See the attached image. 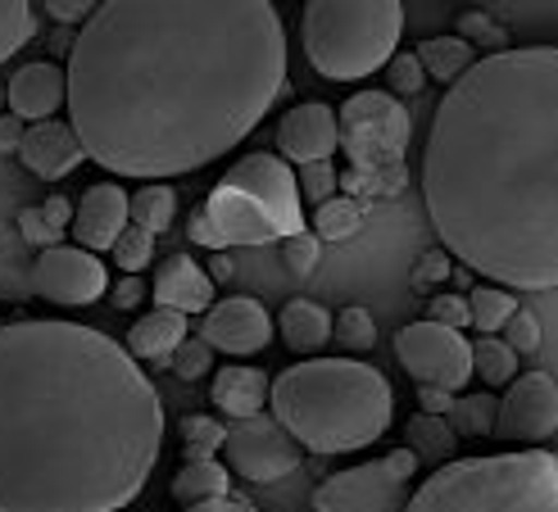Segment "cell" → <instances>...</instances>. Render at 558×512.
Listing matches in <instances>:
<instances>
[{
    "label": "cell",
    "instance_id": "52",
    "mask_svg": "<svg viewBox=\"0 0 558 512\" xmlns=\"http://www.w3.org/2000/svg\"><path fill=\"white\" fill-rule=\"evenodd\" d=\"M182 512H259V508L228 495V499H209V503H195V508H182Z\"/></svg>",
    "mask_w": 558,
    "mask_h": 512
},
{
    "label": "cell",
    "instance_id": "37",
    "mask_svg": "<svg viewBox=\"0 0 558 512\" xmlns=\"http://www.w3.org/2000/svg\"><path fill=\"white\" fill-rule=\"evenodd\" d=\"M295 182H300V200H310L314 209L337 200V191H341V173L331 163H304Z\"/></svg>",
    "mask_w": 558,
    "mask_h": 512
},
{
    "label": "cell",
    "instance_id": "33",
    "mask_svg": "<svg viewBox=\"0 0 558 512\" xmlns=\"http://www.w3.org/2000/svg\"><path fill=\"white\" fill-rule=\"evenodd\" d=\"M468 313H472V327L477 331H499L518 313V300L505 287H477L468 295Z\"/></svg>",
    "mask_w": 558,
    "mask_h": 512
},
{
    "label": "cell",
    "instance_id": "8",
    "mask_svg": "<svg viewBox=\"0 0 558 512\" xmlns=\"http://www.w3.org/2000/svg\"><path fill=\"white\" fill-rule=\"evenodd\" d=\"M191 241L195 245H209L214 254L228 249V245H268V241H282V227L277 218L255 200V195H245L228 182H218L209 205L195 209L191 218Z\"/></svg>",
    "mask_w": 558,
    "mask_h": 512
},
{
    "label": "cell",
    "instance_id": "10",
    "mask_svg": "<svg viewBox=\"0 0 558 512\" xmlns=\"http://www.w3.org/2000/svg\"><path fill=\"white\" fill-rule=\"evenodd\" d=\"M222 453H228V472L255 480V486H268V480H282L300 467L304 449L291 440V431L277 417H241L228 426V444H222Z\"/></svg>",
    "mask_w": 558,
    "mask_h": 512
},
{
    "label": "cell",
    "instance_id": "7",
    "mask_svg": "<svg viewBox=\"0 0 558 512\" xmlns=\"http://www.w3.org/2000/svg\"><path fill=\"white\" fill-rule=\"evenodd\" d=\"M337 127H341V150L350 155V168L404 163L409 136H413L409 109L390 92H354L337 109Z\"/></svg>",
    "mask_w": 558,
    "mask_h": 512
},
{
    "label": "cell",
    "instance_id": "29",
    "mask_svg": "<svg viewBox=\"0 0 558 512\" xmlns=\"http://www.w3.org/2000/svg\"><path fill=\"white\" fill-rule=\"evenodd\" d=\"M472 377H482L486 386H513L518 381V354L495 336L472 340Z\"/></svg>",
    "mask_w": 558,
    "mask_h": 512
},
{
    "label": "cell",
    "instance_id": "14",
    "mask_svg": "<svg viewBox=\"0 0 558 512\" xmlns=\"http://www.w3.org/2000/svg\"><path fill=\"white\" fill-rule=\"evenodd\" d=\"M558 431V381L549 373H522L499 400L495 436L505 444H536Z\"/></svg>",
    "mask_w": 558,
    "mask_h": 512
},
{
    "label": "cell",
    "instance_id": "39",
    "mask_svg": "<svg viewBox=\"0 0 558 512\" xmlns=\"http://www.w3.org/2000/svg\"><path fill=\"white\" fill-rule=\"evenodd\" d=\"M282 264L295 272V277H310L318 264H323V241L314 232H295L282 241Z\"/></svg>",
    "mask_w": 558,
    "mask_h": 512
},
{
    "label": "cell",
    "instance_id": "22",
    "mask_svg": "<svg viewBox=\"0 0 558 512\" xmlns=\"http://www.w3.org/2000/svg\"><path fill=\"white\" fill-rule=\"evenodd\" d=\"M186 313L178 308H150L146 318H136V327L128 331V354L132 358H169L182 340H186Z\"/></svg>",
    "mask_w": 558,
    "mask_h": 512
},
{
    "label": "cell",
    "instance_id": "1",
    "mask_svg": "<svg viewBox=\"0 0 558 512\" xmlns=\"http://www.w3.org/2000/svg\"><path fill=\"white\" fill-rule=\"evenodd\" d=\"M69 127L119 178H182L259 127L287 82L268 0H100L69 46Z\"/></svg>",
    "mask_w": 558,
    "mask_h": 512
},
{
    "label": "cell",
    "instance_id": "19",
    "mask_svg": "<svg viewBox=\"0 0 558 512\" xmlns=\"http://www.w3.org/2000/svg\"><path fill=\"white\" fill-rule=\"evenodd\" d=\"M5 96H10V109H14V119H37V123H50L54 113H60V105L69 100V82H64V73L54 69V64H27V69H19L14 77H10V87H5Z\"/></svg>",
    "mask_w": 558,
    "mask_h": 512
},
{
    "label": "cell",
    "instance_id": "40",
    "mask_svg": "<svg viewBox=\"0 0 558 512\" xmlns=\"http://www.w3.org/2000/svg\"><path fill=\"white\" fill-rule=\"evenodd\" d=\"M505 345L513 350V354H536L541 350V322H536V313H526V308H518L513 318L505 322Z\"/></svg>",
    "mask_w": 558,
    "mask_h": 512
},
{
    "label": "cell",
    "instance_id": "42",
    "mask_svg": "<svg viewBox=\"0 0 558 512\" xmlns=\"http://www.w3.org/2000/svg\"><path fill=\"white\" fill-rule=\"evenodd\" d=\"M386 73H390V92H396V96L423 92V82H427L423 64H417V54H396V60L386 64Z\"/></svg>",
    "mask_w": 558,
    "mask_h": 512
},
{
    "label": "cell",
    "instance_id": "41",
    "mask_svg": "<svg viewBox=\"0 0 558 512\" xmlns=\"http://www.w3.org/2000/svg\"><path fill=\"white\" fill-rule=\"evenodd\" d=\"M454 37H463L472 50H477V46H499V50H505V46H509L505 27H495L486 14H463V19H459V33H454Z\"/></svg>",
    "mask_w": 558,
    "mask_h": 512
},
{
    "label": "cell",
    "instance_id": "35",
    "mask_svg": "<svg viewBox=\"0 0 558 512\" xmlns=\"http://www.w3.org/2000/svg\"><path fill=\"white\" fill-rule=\"evenodd\" d=\"M359 222H364V214H359V205L354 200H327V205H318L314 209V236L318 241H345V236H354L359 232Z\"/></svg>",
    "mask_w": 558,
    "mask_h": 512
},
{
    "label": "cell",
    "instance_id": "43",
    "mask_svg": "<svg viewBox=\"0 0 558 512\" xmlns=\"http://www.w3.org/2000/svg\"><path fill=\"white\" fill-rule=\"evenodd\" d=\"M427 322H440V327H450V331L472 327L468 300H463V295H436V300H432V308H427Z\"/></svg>",
    "mask_w": 558,
    "mask_h": 512
},
{
    "label": "cell",
    "instance_id": "23",
    "mask_svg": "<svg viewBox=\"0 0 558 512\" xmlns=\"http://www.w3.org/2000/svg\"><path fill=\"white\" fill-rule=\"evenodd\" d=\"M277 327H282V345L291 354H318L327 340H331V318H327V308L314 304V300H291L282 308V318H277Z\"/></svg>",
    "mask_w": 558,
    "mask_h": 512
},
{
    "label": "cell",
    "instance_id": "34",
    "mask_svg": "<svg viewBox=\"0 0 558 512\" xmlns=\"http://www.w3.org/2000/svg\"><path fill=\"white\" fill-rule=\"evenodd\" d=\"M37 33V14L23 0H0V64L10 60L19 46H27Z\"/></svg>",
    "mask_w": 558,
    "mask_h": 512
},
{
    "label": "cell",
    "instance_id": "30",
    "mask_svg": "<svg viewBox=\"0 0 558 512\" xmlns=\"http://www.w3.org/2000/svg\"><path fill=\"white\" fill-rule=\"evenodd\" d=\"M182 453H186V463H205L214 459V449L228 444V426L214 422L209 413H195V417H182Z\"/></svg>",
    "mask_w": 558,
    "mask_h": 512
},
{
    "label": "cell",
    "instance_id": "18",
    "mask_svg": "<svg viewBox=\"0 0 558 512\" xmlns=\"http://www.w3.org/2000/svg\"><path fill=\"white\" fill-rule=\"evenodd\" d=\"M19 159H23V168L33 178H41V182H60V178H69L73 168L87 159V150H82V141H77V132L69 127V123H33L27 127V136H23V146H19Z\"/></svg>",
    "mask_w": 558,
    "mask_h": 512
},
{
    "label": "cell",
    "instance_id": "9",
    "mask_svg": "<svg viewBox=\"0 0 558 512\" xmlns=\"http://www.w3.org/2000/svg\"><path fill=\"white\" fill-rule=\"evenodd\" d=\"M396 354L417 386H436V390L459 394L472 377V345L463 340V331H450L427 318L409 322L396 336Z\"/></svg>",
    "mask_w": 558,
    "mask_h": 512
},
{
    "label": "cell",
    "instance_id": "53",
    "mask_svg": "<svg viewBox=\"0 0 558 512\" xmlns=\"http://www.w3.org/2000/svg\"><path fill=\"white\" fill-rule=\"evenodd\" d=\"M232 272H236V268H232V259L218 249L214 259H209V281H232Z\"/></svg>",
    "mask_w": 558,
    "mask_h": 512
},
{
    "label": "cell",
    "instance_id": "31",
    "mask_svg": "<svg viewBox=\"0 0 558 512\" xmlns=\"http://www.w3.org/2000/svg\"><path fill=\"white\" fill-rule=\"evenodd\" d=\"M331 340L345 350V354H368L377 345V322H373V313L368 308H341L337 318H331Z\"/></svg>",
    "mask_w": 558,
    "mask_h": 512
},
{
    "label": "cell",
    "instance_id": "44",
    "mask_svg": "<svg viewBox=\"0 0 558 512\" xmlns=\"http://www.w3.org/2000/svg\"><path fill=\"white\" fill-rule=\"evenodd\" d=\"M19 232H23V241H33V245H41V249L64 245V232H54L41 209H23V214H19Z\"/></svg>",
    "mask_w": 558,
    "mask_h": 512
},
{
    "label": "cell",
    "instance_id": "54",
    "mask_svg": "<svg viewBox=\"0 0 558 512\" xmlns=\"http://www.w3.org/2000/svg\"><path fill=\"white\" fill-rule=\"evenodd\" d=\"M10 105V96H5V82H0V109H5Z\"/></svg>",
    "mask_w": 558,
    "mask_h": 512
},
{
    "label": "cell",
    "instance_id": "27",
    "mask_svg": "<svg viewBox=\"0 0 558 512\" xmlns=\"http://www.w3.org/2000/svg\"><path fill=\"white\" fill-rule=\"evenodd\" d=\"M128 214H132V227H142V232L159 236V232H169V227H173L178 195H173V186L150 182V186H142L136 195H128Z\"/></svg>",
    "mask_w": 558,
    "mask_h": 512
},
{
    "label": "cell",
    "instance_id": "16",
    "mask_svg": "<svg viewBox=\"0 0 558 512\" xmlns=\"http://www.w3.org/2000/svg\"><path fill=\"white\" fill-rule=\"evenodd\" d=\"M277 146L282 159L291 163H327L341 150V127H337V109L323 100H304L291 113H282V127H277Z\"/></svg>",
    "mask_w": 558,
    "mask_h": 512
},
{
    "label": "cell",
    "instance_id": "26",
    "mask_svg": "<svg viewBox=\"0 0 558 512\" xmlns=\"http://www.w3.org/2000/svg\"><path fill=\"white\" fill-rule=\"evenodd\" d=\"M454 426L450 422H445V417H432V413H417V417H409L404 422V444L417 453V463H454L450 459V453H454Z\"/></svg>",
    "mask_w": 558,
    "mask_h": 512
},
{
    "label": "cell",
    "instance_id": "25",
    "mask_svg": "<svg viewBox=\"0 0 558 512\" xmlns=\"http://www.w3.org/2000/svg\"><path fill=\"white\" fill-rule=\"evenodd\" d=\"M417 54V64H423V73L427 77H436V82H454L477 64V50H472L463 37H432V41H423L413 50Z\"/></svg>",
    "mask_w": 558,
    "mask_h": 512
},
{
    "label": "cell",
    "instance_id": "15",
    "mask_svg": "<svg viewBox=\"0 0 558 512\" xmlns=\"http://www.w3.org/2000/svg\"><path fill=\"white\" fill-rule=\"evenodd\" d=\"M201 340H209V350L222 354H259L272 340V318L259 308V300L250 295H232V300H214V308L205 313Z\"/></svg>",
    "mask_w": 558,
    "mask_h": 512
},
{
    "label": "cell",
    "instance_id": "28",
    "mask_svg": "<svg viewBox=\"0 0 558 512\" xmlns=\"http://www.w3.org/2000/svg\"><path fill=\"white\" fill-rule=\"evenodd\" d=\"M409 186V168L404 163H390V168H345L341 173V191L354 195H368V200H390Z\"/></svg>",
    "mask_w": 558,
    "mask_h": 512
},
{
    "label": "cell",
    "instance_id": "4",
    "mask_svg": "<svg viewBox=\"0 0 558 512\" xmlns=\"http://www.w3.org/2000/svg\"><path fill=\"white\" fill-rule=\"evenodd\" d=\"M272 417L287 426L300 449L350 453L368 449L390 431L396 390L368 363L354 358H310L287 367L272 381Z\"/></svg>",
    "mask_w": 558,
    "mask_h": 512
},
{
    "label": "cell",
    "instance_id": "49",
    "mask_svg": "<svg viewBox=\"0 0 558 512\" xmlns=\"http://www.w3.org/2000/svg\"><path fill=\"white\" fill-rule=\"evenodd\" d=\"M41 214H46V222L54 227V232H64V227L73 222V205L64 200V195H50V200L41 205Z\"/></svg>",
    "mask_w": 558,
    "mask_h": 512
},
{
    "label": "cell",
    "instance_id": "32",
    "mask_svg": "<svg viewBox=\"0 0 558 512\" xmlns=\"http://www.w3.org/2000/svg\"><path fill=\"white\" fill-rule=\"evenodd\" d=\"M495 417H499V400L490 390L482 394H463V400H454V413H450V426L454 436H495Z\"/></svg>",
    "mask_w": 558,
    "mask_h": 512
},
{
    "label": "cell",
    "instance_id": "17",
    "mask_svg": "<svg viewBox=\"0 0 558 512\" xmlns=\"http://www.w3.org/2000/svg\"><path fill=\"white\" fill-rule=\"evenodd\" d=\"M128 195H123V186H114V182H96V186H87V195L77 200V209H73V236H77V249H92V254H100V249H114L119 245V236L128 232Z\"/></svg>",
    "mask_w": 558,
    "mask_h": 512
},
{
    "label": "cell",
    "instance_id": "38",
    "mask_svg": "<svg viewBox=\"0 0 558 512\" xmlns=\"http://www.w3.org/2000/svg\"><path fill=\"white\" fill-rule=\"evenodd\" d=\"M155 259V236L142 232V227H128L114 245V264L128 272V277H142V268Z\"/></svg>",
    "mask_w": 558,
    "mask_h": 512
},
{
    "label": "cell",
    "instance_id": "46",
    "mask_svg": "<svg viewBox=\"0 0 558 512\" xmlns=\"http://www.w3.org/2000/svg\"><path fill=\"white\" fill-rule=\"evenodd\" d=\"M146 295H150L146 281H142V277H128V272H123V281H114V287H109V304L123 308V313L136 308V304H146Z\"/></svg>",
    "mask_w": 558,
    "mask_h": 512
},
{
    "label": "cell",
    "instance_id": "50",
    "mask_svg": "<svg viewBox=\"0 0 558 512\" xmlns=\"http://www.w3.org/2000/svg\"><path fill=\"white\" fill-rule=\"evenodd\" d=\"M386 467L396 472L400 480H409V476L417 472V453H413V449H390V453H386Z\"/></svg>",
    "mask_w": 558,
    "mask_h": 512
},
{
    "label": "cell",
    "instance_id": "3",
    "mask_svg": "<svg viewBox=\"0 0 558 512\" xmlns=\"http://www.w3.org/2000/svg\"><path fill=\"white\" fill-rule=\"evenodd\" d=\"M423 195L445 254L472 272L558 287V46L495 50L440 96Z\"/></svg>",
    "mask_w": 558,
    "mask_h": 512
},
{
    "label": "cell",
    "instance_id": "45",
    "mask_svg": "<svg viewBox=\"0 0 558 512\" xmlns=\"http://www.w3.org/2000/svg\"><path fill=\"white\" fill-rule=\"evenodd\" d=\"M445 277H454L450 254H445V249H427L423 259H417V268H413V287L427 291V287H436V281H445Z\"/></svg>",
    "mask_w": 558,
    "mask_h": 512
},
{
    "label": "cell",
    "instance_id": "11",
    "mask_svg": "<svg viewBox=\"0 0 558 512\" xmlns=\"http://www.w3.org/2000/svg\"><path fill=\"white\" fill-rule=\"evenodd\" d=\"M409 480H400L386 459H377L327 476L314 490V512H409Z\"/></svg>",
    "mask_w": 558,
    "mask_h": 512
},
{
    "label": "cell",
    "instance_id": "2",
    "mask_svg": "<svg viewBox=\"0 0 558 512\" xmlns=\"http://www.w3.org/2000/svg\"><path fill=\"white\" fill-rule=\"evenodd\" d=\"M163 409L96 327L0 322V512H119L146 490Z\"/></svg>",
    "mask_w": 558,
    "mask_h": 512
},
{
    "label": "cell",
    "instance_id": "5",
    "mask_svg": "<svg viewBox=\"0 0 558 512\" xmlns=\"http://www.w3.org/2000/svg\"><path fill=\"white\" fill-rule=\"evenodd\" d=\"M409 512H558V453L518 449L454 459L427 476Z\"/></svg>",
    "mask_w": 558,
    "mask_h": 512
},
{
    "label": "cell",
    "instance_id": "47",
    "mask_svg": "<svg viewBox=\"0 0 558 512\" xmlns=\"http://www.w3.org/2000/svg\"><path fill=\"white\" fill-rule=\"evenodd\" d=\"M46 14H50L54 23H87V19L96 14V5H92V0H50Z\"/></svg>",
    "mask_w": 558,
    "mask_h": 512
},
{
    "label": "cell",
    "instance_id": "36",
    "mask_svg": "<svg viewBox=\"0 0 558 512\" xmlns=\"http://www.w3.org/2000/svg\"><path fill=\"white\" fill-rule=\"evenodd\" d=\"M169 373H178L182 381H201L214 373V350H209V340L201 336H186L182 345L169 354Z\"/></svg>",
    "mask_w": 558,
    "mask_h": 512
},
{
    "label": "cell",
    "instance_id": "13",
    "mask_svg": "<svg viewBox=\"0 0 558 512\" xmlns=\"http://www.w3.org/2000/svg\"><path fill=\"white\" fill-rule=\"evenodd\" d=\"M222 182L255 195V200L277 218V227H282V241L304 232V200H300V182L291 173V163L282 155H245L236 159L228 173H222Z\"/></svg>",
    "mask_w": 558,
    "mask_h": 512
},
{
    "label": "cell",
    "instance_id": "20",
    "mask_svg": "<svg viewBox=\"0 0 558 512\" xmlns=\"http://www.w3.org/2000/svg\"><path fill=\"white\" fill-rule=\"evenodd\" d=\"M159 308H178V313H209L214 308V281L209 272L186 259V254H169L155 272V287H150Z\"/></svg>",
    "mask_w": 558,
    "mask_h": 512
},
{
    "label": "cell",
    "instance_id": "24",
    "mask_svg": "<svg viewBox=\"0 0 558 512\" xmlns=\"http://www.w3.org/2000/svg\"><path fill=\"white\" fill-rule=\"evenodd\" d=\"M169 490L182 508H195V503H209V499H228L232 495V472L205 459V463H182V472L169 480Z\"/></svg>",
    "mask_w": 558,
    "mask_h": 512
},
{
    "label": "cell",
    "instance_id": "12",
    "mask_svg": "<svg viewBox=\"0 0 558 512\" xmlns=\"http://www.w3.org/2000/svg\"><path fill=\"white\" fill-rule=\"evenodd\" d=\"M27 291L46 304H92L109 291V272L100 254L77 245H54L41 249V259L27 272Z\"/></svg>",
    "mask_w": 558,
    "mask_h": 512
},
{
    "label": "cell",
    "instance_id": "51",
    "mask_svg": "<svg viewBox=\"0 0 558 512\" xmlns=\"http://www.w3.org/2000/svg\"><path fill=\"white\" fill-rule=\"evenodd\" d=\"M23 136H27V127H23V119H0V150H14L19 155V146H23Z\"/></svg>",
    "mask_w": 558,
    "mask_h": 512
},
{
    "label": "cell",
    "instance_id": "48",
    "mask_svg": "<svg viewBox=\"0 0 558 512\" xmlns=\"http://www.w3.org/2000/svg\"><path fill=\"white\" fill-rule=\"evenodd\" d=\"M417 409L432 413V417H445V413H454V394L436 390V386H417Z\"/></svg>",
    "mask_w": 558,
    "mask_h": 512
},
{
    "label": "cell",
    "instance_id": "21",
    "mask_svg": "<svg viewBox=\"0 0 558 512\" xmlns=\"http://www.w3.org/2000/svg\"><path fill=\"white\" fill-rule=\"evenodd\" d=\"M268 394H272V381H268V373H259V367H241V363L214 367L209 400H214V409H222L232 422L255 417L268 404Z\"/></svg>",
    "mask_w": 558,
    "mask_h": 512
},
{
    "label": "cell",
    "instance_id": "6",
    "mask_svg": "<svg viewBox=\"0 0 558 512\" xmlns=\"http://www.w3.org/2000/svg\"><path fill=\"white\" fill-rule=\"evenodd\" d=\"M400 33V0H310L300 19L304 54L331 82H359L390 64Z\"/></svg>",
    "mask_w": 558,
    "mask_h": 512
}]
</instances>
